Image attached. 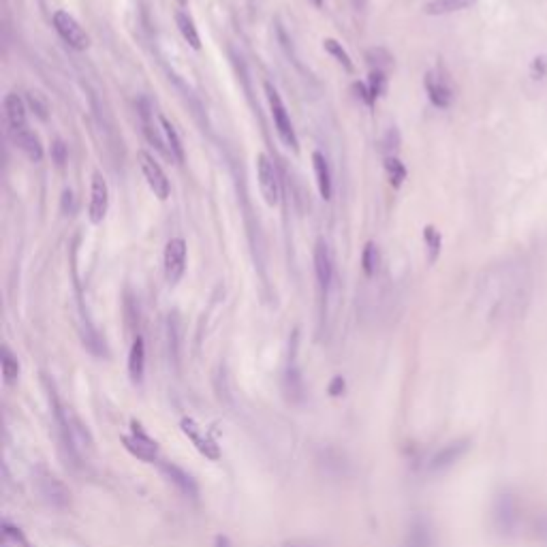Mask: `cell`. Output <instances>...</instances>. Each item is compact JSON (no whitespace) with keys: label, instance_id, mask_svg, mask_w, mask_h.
<instances>
[{"label":"cell","instance_id":"6da1fadb","mask_svg":"<svg viewBox=\"0 0 547 547\" xmlns=\"http://www.w3.org/2000/svg\"><path fill=\"white\" fill-rule=\"evenodd\" d=\"M50 389V404H52V413H54V424L58 430V438L62 445V451L67 455V459H71V464H79V447L75 441V428H73V417L69 415V410H64L56 389L48 383Z\"/></svg>","mask_w":547,"mask_h":547},{"label":"cell","instance_id":"7a4b0ae2","mask_svg":"<svg viewBox=\"0 0 547 547\" xmlns=\"http://www.w3.org/2000/svg\"><path fill=\"white\" fill-rule=\"evenodd\" d=\"M265 95H268V103H270V109H272V120H274V126H276V133L280 137V141L291 148V150H298V135H296V129H293V122L289 118V111L278 95V90L272 86L270 81H265Z\"/></svg>","mask_w":547,"mask_h":547},{"label":"cell","instance_id":"3957f363","mask_svg":"<svg viewBox=\"0 0 547 547\" xmlns=\"http://www.w3.org/2000/svg\"><path fill=\"white\" fill-rule=\"evenodd\" d=\"M34 487L41 496V500H43L48 507L52 509H67L69 502H71V492L69 487L58 479L54 477L52 473L39 469L34 473Z\"/></svg>","mask_w":547,"mask_h":547},{"label":"cell","instance_id":"277c9868","mask_svg":"<svg viewBox=\"0 0 547 547\" xmlns=\"http://www.w3.org/2000/svg\"><path fill=\"white\" fill-rule=\"evenodd\" d=\"M518 502L513 498V494L509 492H500L494 498V507H492V524L496 528L498 534L509 536L513 534L515 526H518Z\"/></svg>","mask_w":547,"mask_h":547},{"label":"cell","instance_id":"5b68a950","mask_svg":"<svg viewBox=\"0 0 547 547\" xmlns=\"http://www.w3.org/2000/svg\"><path fill=\"white\" fill-rule=\"evenodd\" d=\"M52 24H54L56 32L60 34V39L64 41L69 48L79 50V52H83V50L90 48V36H88V32L79 26V22H77L69 11H62V9L56 11V13L52 15Z\"/></svg>","mask_w":547,"mask_h":547},{"label":"cell","instance_id":"8992f818","mask_svg":"<svg viewBox=\"0 0 547 547\" xmlns=\"http://www.w3.org/2000/svg\"><path fill=\"white\" fill-rule=\"evenodd\" d=\"M124 449L129 451L131 455H135L137 459L146 462V464H154L158 459V445L156 441L135 422H131V434L122 436Z\"/></svg>","mask_w":547,"mask_h":547},{"label":"cell","instance_id":"52a82bcc","mask_svg":"<svg viewBox=\"0 0 547 547\" xmlns=\"http://www.w3.org/2000/svg\"><path fill=\"white\" fill-rule=\"evenodd\" d=\"M186 242L182 237H174L167 242L165 255H162V268H165V278L172 286L178 284L186 272Z\"/></svg>","mask_w":547,"mask_h":547},{"label":"cell","instance_id":"ba28073f","mask_svg":"<svg viewBox=\"0 0 547 547\" xmlns=\"http://www.w3.org/2000/svg\"><path fill=\"white\" fill-rule=\"evenodd\" d=\"M137 160H139L141 174H144L150 191L154 193V197L165 201L167 197H169V193H172V184H169V178H167V174L162 172V167L158 165V160L152 154L144 152V150L137 152Z\"/></svg>","mask_w":547,"mask_h":547},{"label":"cell","instance_id":"9c48e42d","mask_svg":"<svg viewBox=\"0 0 547 547\" xmlns=\"http://www.w3.org/2000/svg\"><path fill=\"white\" fill-rule=\"evenodd\" d=\"M257 180H259V191H261L265 203L270 207H276L280 203V182H278L276 167L268 154L257 156Z\"/></svg>","mask_w":547,"mask_h":547},{"label":"cell","instance_id":"30bf717a","mask_svg":"<svg viewBox=\"0 0 547 547\" xmlns=\"http://www.w3.org/2000/svg\"><path fill=\"white\" fill-rule=\"evenodd\" d=\"M469 449H471L469 438H457V441L447 443L445 447H441L432 455V459L428 462V471L430 473H443V471L451 469L453 464H457V462L469 453Z\"/></svg>","mask_w":547,"mask_h":547},{"label":"cell","instance_id":"8fae6325","mask_svg":"<svg viewBox=\"0 0 547 547\" xmlns=\"http://www.w3.org/2000/svg\"><path fill=\"white\" fill-rule=\"evenodd\" d=\"M109 209V186L105 178L97 172L92 176V186H90V203H88V219L92 225H101L107 216Z\"/></svg>","mask_w":547,"mask_h":547},{"label":"cell","instance_id":"7c38bea8","mask_svg":"<svg viewBox=\"0 0 547 547\" xmlns=\"http://www.w3.org/2000/svg\"><path fill=\"white\" fill-rule=\"evenodd\" d=\"M424 86L428 92V99L432 101L434 107L438 109H447L453 103V88L449 79L441 73V71H428L424 77Z\"/></svg>","mask_w":547,"mask_h":547},{"label":"cell","instance_id":"4fadbf2b","mask_svg":"<svg viewBox=\"0 0 547 547\" xmlns=\"http://www.w3.org/2000/svg\"><path fill=\"white\" fill-rule=\"evenodd\" d=\"M180 426H182V432L191 438V443L197 447L199 453H203V455L209 457V459H219V457H221V449H219L216 441L209 436V434H205V430L195 422V419L184 417Z\"/></svg>","mask_w":547,"mask_h":547},{"label":"cell","instance_id":"5bb4252c","mask_svg":"<svg viewBox=\"0 0 547 547\" xmlns=\"http://www.w3.org/2000/svg\"><path fill=\"white\" fill-rule=\"evenodd\" d=\"M314 272H317V280L323 293H327L331 278H333V259H331V250L327 246V242L321 237L314 246Z\"/></svg>","mask_w":547,"mask_h":547},{"label":"cell","instance_id":"9a60e30c","mask_svg":"<svg viewBox=\"0 0 547 547\" xmlns=\"http://www.w3.org/2000/svg\"><path fill=\"white\" fill-rule=\"evenodd\" d=\"M402 547H434V532L426 518H415L410 522Z\"/></svg>","mask_w":547,"mask_h":547},{"label":"cell","instance_id":"2e32d148","mask_svg":"<svg viewBox=\"0 0 547 547\" xmlns=\"http://www.w3.org/2000/svg\"><path fill=\"white\" fill-rule=\"evenodd\" d=\"M3 107H5V118H7V124H9L11 133H18V131L28 129V122H26V103H24L15 92H11V95L5 97Z\"/></svg>","mask_w":547,"mask_h":547},{"label":"cell","instance_id":"e0dca14e","mask_svg":"<svg viewBox=\"0 0 547 547\" xmlns=\"http://www.w3.org/2000/svg\"><path fill=\"white\" fill-rule=\"evenodd\" d=\"M160 469H162V473L167 475V479H169L184 496L197 498V494H199L197 481H195L186 471H182L180 466L172 464V462H160Z\"/></svg>","mask_w":547,"mask_h":547},{"label":"cell","instance_id":"ac0fdd59","mask_svg":"<svg viewBox=\"0 0 547 547\" xmlns=\"http://www.w3.org/2000/svg\"><path fill=\"white\" fill-rule=\"evenodd\" d=\"M144 372H146V342L141 335H137L129 351V376L135 385L144 381Z\"/></svg>","mask_w":547,"mask_h":547},{"label":"cell","instance_id":"d6986e66","mask_svg":"<svg viewBox=\"0 0 547 547\" xmlns=\"http://www.w3.org/2000/svg\"><path fill=\"white\" fill-rule=\"evenodd\" d=\"M13 135V141L18 144V148L32 160V162H41L43 160V146H41V139L30 131V129H24V131H18V133H11Z\"/></svg>","mask_w":547,"mask_h":547},{"label":"cell","instance_id":"ffe728a7","mask_svg":"<svg viewBox=\"0 0 547 547\" xmlns=\"http://www.w3.org/2000/svg\"><path fill=\"white\" fill-rule=\"evenodd\" d=\"M312 167H314V176H317V186L319 193L325 201L331 199V172H329V165L327 158L321 152L312 154Z\"/></svg>","mask_w":547,"mask_h":547},{"label":"cell","instance_id":"44dd1931","mask_svg":"<svg viewBox=\"0 0 547 547\" xmlns=\"http://www.w3.org/2000/svg\"><path fill=\"white\" fill-rule=\"evenodd\" d=\"M477 0H430V3L424 7V11L428 15H449L455 11H464L469 7H473Z\"/></svg>","mask_w":547,"mask_h":547},{"label":"cell","instance_id":"7402d4cb","mask_svg":"<svg viewBox=\"0 0 547 547\" xmlns=\"http://www.w3.org/2000/svg\"><path fill=\"white\" fill-rule=\"evenodd\" d=\"M176 26H178V30H180V34H182V39L186 41V43L193 50L199 52L201 50V36L197 32V26H195L193 18L188 13H184V11H178L176 13Z\"/></svg>","mask_w":547,"mask_h":547},{"label":"cell","instance_id":"603a6c76","mask_svg":"<svg viewBox=\"0 0 547 547\" xmlns=\"http://www.w3.org/2000/svg\"><path fill=\"white\" fill-rule=\"evenodd\" d=\"M158 120H160V124H162V131H165V137H167V148L172 150V154H174V158L176 160H184V146H182V139H180V135H178V131H176V126L167 120L165 116H158Z\"/></svg>","mask_w":547,"mask_h":547},{"label":"cell","instance_id":"cb8c5ba5","mask_svg":"<svg viewBox=\"0 0 547 547\" xmlns=\"http://www.w3.org/2000/svg\"><path fill=\"white\" fill-rule=\"evenodd\" d=\"M323 48H325V52H327L335 62H338L347 73H353V71H355V64H353L349 52L342 48V43H338L335 39H325V41H323Z\"/></svg>","mask_w":547,"mask_h":547},{"label":"cell","instance_id":"d4e9b609","mask_svg":"<svg viewBox=\"0 0 547 547\" xmlns=\"http://www.w3.org/2000/svg\"><path fill=\"white\" fill-rule=\"evenodd\" d=\"M385 174L387 180L394 188H400L402 182L406 180V167L402 165V160L398 156H387L385 158Z\"/></svg>","mask_w":547,"mask_h":547},{"label":"cell","instance_id":"484cf974","mask_svg":"<svg viewBox=\"0 0 547 547\" xmlns=\"http://www.w3.org/2000/svg\"><path fill=\"white\" fill-rule=\"evenodd\" d=\"M378 263H381V255H378V248L374 242H368L363 252H361V268H363V274L368 278H372L378 270Z\"/></svg>","mask_w":547,"mask_h":547},{"label":"cell","instance_id":"4316f807","mask_svg":"<svg viewBox=\"0 0 547 547\" xmlns=\"http://www.w3.org/2000/svg\"><path fill=\"white\" fill-rule=\"evenodd\" d=\"M0 366H3V376H5V381H7L9 385L15 383V381H18V376H20V361H18V357L11 353L9 347H3V359H0Z\"/></svg>","mask_w":547,"mask_h":547},{"label":"cell","instance_id":"83f0119b","mask_svg":"<svg viewBox=\"0 0 547 547\" xmlns=\"http://www.w3.org/2000/svg\"><path fill=\"white\" fill-rule=\"evenodd\" d=\"M424 240H426V246H428V261L434 263L441 255V246H443V237L438 233V229L434 225H428L424 229Z\"/></svg>","mask_w":547,"mask_h":547},{"label":"cell","instance_id":"f1b7e54d","mask_svg":"<svg viewBox=\"0 0 547 547\" xmlns=\"http://www.w3.org/2000/svg\"><path fill=\"white\" fill-rule=\"evenodd\" d=\"M368 88L372 92V97H383L385 90H387V75L383 71H372L370 73V79H368Z\"/></svg>","mask_w":547,"mask_h":547},{"label":"cell","instance_id":"f546056e","mask_svg":"<svg viewBox=\"0 0 547 547\" xmlns=\"http://www.w3.org/2000/svg\"><path fill=\"white\" fill-rule=\"evenodd\" d=\"M368 62L372 67V71H387V67L392 64V56L385 50H370L368 52Z\"/></svg>","mask_w":547,"mask_h":547},{"label":"cell","instance_id":"4dcf8cb0","mask_svg":"<svg viewBox=\"0 0 547 547\" xmlns=\"http://www.w3.org/2000/svg\"><path fill=\"white\" fill-rule=\"evenodd\" d=\"M28 103H30V107L34 109V113H36L41 120H48L50 107H48V103L43 101V97H41L39 92H28Z\"/></svg>","mask_w":547,"mask_h":547},{"label":"cell","instance_id":"1f68e13d","mask_svg":"<svg viewBox=\"0 0 547 547\" xmlns=\"http://www.w3.org/2000/svg\"><path fill=\"white\" fill-rule=\"evenodd\" d=\"M353 92H357V99H359L361 103H366L368 107H372V103L376 101V99L372 97L370 88H368V83H359V81H355V83H353Z\"/></svg>","mask_w":547,"mask_h":547},{"label":"cell","instance_id":"d6a6232c","mask_svg":"<svg viewBox=\"0 0 547 547\" xmlns=\"http://www.w3.org/2000/svg\"><path fill=\"white\" fill-rule=\"evenodd\" d=\"M52 158H54L56 165H64L67 162V146L60 139L52 144Z\"/></svg>","mask_w":547,"mask_h":547},{"label":"cell","instance_id":"836d02e7","mask_svg":"<svg viewBox=\"0 0 547 547\" xmlns=\"http://www.w3.org/2000/svg\"><path fill=\"white\" fill-rule=\"evenodd\" d=\"M534 536H539L541 541L547 543V515H543L534 522Z\"/></svg>","mask_w":547,"mask_h":547},{"label":"cell","instance_id":"e575fe53","mask_svg":"<svg viewBox=\"0 0 547 547\" xmlns=\"http://www.w3.org/2000/svg\"><path fill=\"white\" fill-rule=\"evenodd\" d=\"M342 389H345V381H342L340 376H335V378H333V383H331V387H329L331 396H340Z\"/></svg>","mask_w":547,"mask_h":547},{"label":"cell","instance_id":"d590c367","mask_svg":"<svg viewBox=\"0 0 547 547\" xmlns=\"http://www.w3.org/2000/svg\"><path fill=\"white\" fill-rule=\"evenodd\" d=\"M216 547H231V543H229V539H227V536L219 534V536H216Z\"/></svg>","mask_w":547,"mask_h":547},{"label":"cell","instance_id":"8d00e7d4","mask_svg":"<svg viewBox=\"0 0 547 547\" xmlns=\"http://www.w3.org/2000/svg\"><path fill=\"white\" fill-rule=\"evenodd\" d=\"M284 547H312L308 541H291V543H286Z\"/></svg>","mask_w":547,"mask_h":547},{"label":"cell","instance_id":"74e56055","mask_svg":"<svg viewBox=\"0 0 547 547\" xmlns=\"http://www.w3.org/2000/svg\"><path fill=\"white\" fill-rule=\"evenodd\" d=\"M312 5H314V7H321V5H323V0H312Z\"/></svg>","mask_w":547,"mask_h":547},{"label":"cell","instance_id":"f35d334b","mask_svg":"<svg viewBox=\"0 0 547 547\" xmlns=\"http://www.w3.org/2000/svg\"><path fill=\"white\" fill-rule=\"evenodd\" d=\"M178 3H180V5H186V3H188V0H178Z\"/></svg>","mask_w":547,"mask_h":547},{"label":"cell","instance_id":"ab89813d","mask_svg":"<svg viewBox=\"0 0 547 547\" xmlns=\"http://www.w3.org/2000/svg\"><path fill=\"white\" fill-rule=\"evenodd\" d=\"M26 547H28V545H26Z\"/></svg>","mask_w":547,"mask_h":547}]
</instances>
